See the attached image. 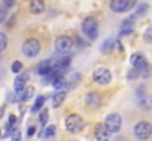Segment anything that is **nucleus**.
I'll list each match as a JSON object with an SVG mask.
<instances>
[{"instance_id":"obj_1","label":"nucleus","mask_w":152,"mask_h":141,"mask_svg":"<svg viewBox=\"0 0 152 141\" xmlns=\"http://www.w3.org/2000/svg\"><path fill=\"white\" fill-rule=\"evenodd\" d=\"M105 131L106 134H115L120 131L121 128V116L118 113H111L108 115V118L105 119Z\"/></svg>"},{"instance_id":"obj_2","label":"nucleus","mask_w":152,"mask_h":141,"mask_svg":"<svg viewBox=\"0 0 152 141\" xmlns=\"http://www.w3.org/2000/svg\"><path fill=\"white\" fill-rule=\"evenodd\" d=\"M81 30H83V33H84L86 37L95 40L98 37V21L95 18H92V16L90 18H86L83 21V24H81Z\"/></svg>"},{"instance_id":"obj_3","label":"nucleus","mask_w":152,"mask_h":141,"mask_svg":"<svg viewBox=\"0 0 152 141\" xmlns=\"http://www.w3.org/2000/svg\"><path fill=\"white\" fill-rule=\"evenodd\" d=\"M83 125H84L83 118H81L80 115H75V113L69 115V116L66 118V121H65V128H66V131L71 132V134L78 132V131L83 128Z\"/></svg>"},{"instance_id":"obj_4","label":"nucleus","mask_w":152,"mask_h":141,"mask_svg":"<svg viewBox=\"0 0 152 141\" xmlns=\"http://www.w3.org/2000/svg\"><path fill=\"white\" fill-rule=\"evenodd\" d=\"M22 53L27 57H36L40 53V43L36 38H28L24 44H22Z\"/></svg>"},{"instance_id":"obj_5","label":"nucleus","mask_w":152,"mask_h":141,"mask_svg":"<svg viewBox=\"0 0 152 141\" xmlns=\"http://www.w3.org/2000/svg\"><path fill=\"white\" fill-rule=\"evenodd\" d=\"M152 134V125L148 122H139L134 125V135L139 140H146Z\"/></svg>"},{"instance_id":"obj_6","label":"nucleus","mask_w":152,"mask_h":141,"mask_svg":"<svg viewBox=\"0 0 152 141\" xmlns=\"http://www.w3.org/2000/svg\"><path fill=\"white\" fill-rule=\"evenodd\" d=\"M93 81L96 84H101V85L109 84L111 82V72L106 68H96L93 72Z\"/></svg>"},{"instance_id":"obj_7","label":"nucleus","mask_w":152,"mask_h":141,"mask_svg":"<svg viewBox=\"0 0 152 141\" xmlns=\"http://www.w3.org/2000/svg\"><path fill=\"white\" fill-rule=\"evenodd\" d=\"M55 48H56L58 53L65 54V53H68V51L72 48V40H71L69 37H66V35L59 37V38L56 40V43H55Z\"/></svg>"},{"instance_id":"obj_8","label":"nucleus","mask_w":152,"mask_h":141,"mask_svg":"<svg viewBox=\"0 0 152 141\" xmlns=\"http://www.w3.org/2000/svg\"><path fill=\"white\" fill-rule=\"evenodd\" d=\"M130 6H132V0H111L109 3V9L115 13H123L129 10Z\"/></svg>"},{"instance_id":"obj_9","label":"nucleus","mask_w":152,"mask_h":141,"mask_svg":"<svg viewBox=\"0 0 152 141\" xmlns=\"http://www.w3.org/2000/svg\"><path fill=\"white\" fill-rule=\"evenodd\" d=\"M101 103H102V97L99 93L92 91V93H89L86 95V104H87L89 107H99Z\"/></svg>"},{"instance_id":"obj_10","label":"nucleus","mask_w":152,"mask_h":141,"mask_svg":"<svg viewBox=\"0 0 152 141\" xmlns=\"http://www.w3.org/2000/svg\"><path fill=\"white\" fill-rule=\"evenodd\" d=\"M130 62H132V65H133V68H136V69H142L148 62H146V59H145V56L142 54V53H134V54H132V57H130Z\"/></svg>"},{"instance_id":"obj_11","label":"nucleus","mask_w":152,"mask_h":141,"mask_svg":"<svg viewBox=\"0 0 152 141\" xmlns=\"http://www.w3.org/2000/svg\"><path fill=\"white\" fill-rule=\"evenodd\" d=\"M27 81H28V75H27V74H21V72H19V75L16 77L15 84H13V88H15L16 94L21 93V91L24 90V87L27 85Z\"/></svg>"},{"instance_id":"obj_12","label":"nucleus","mask_w":152,"mask_h":141,"mask_svg":"<svg viewBox=\"0 0 152 141\" xmlns=\"http://www.w3.org/2000/svg\"><path fill=\"white\" fill-rule=\"evenodd\" d=\"M115 44H117V40H114V38H106L101 47V51L103 54H109V53H112V51L115 50Z\"/></svg>"},{"instance_id":"obj_13","label":"nucleus","mask_w":152,"mask_h":141,"mask_svg":"<svg viewBox=\"0 0 152 141\" xmlns=\"http://www.w3.org/2000/svg\"><path fill=\"white\" fill-rule=\"evenodd\" d=\"M30 10H31L34 15L43 13V10H45V1H43V0H31V3H30Z\"/></svg>"},{"instance_id":"obj_14","label":"nucleus","mask_w":152,"mask_h":141,"mask_svg":"<svg viewBox=\"0 0 152 141\" xmlns=\"http://www.w3.org/2000/svg\"><path fill=\"white\" fill-rule=\"evenodd\" d=\"M52 66H53V62H50V60H46V62L40 63L39 68H37V74H39V75H43V77L48 75L52 71Z\"/></svg>"},{"instance_id":"obj_15","label":"nucleus","mask_w":152,"mask_h":141,"mask_svg":"<svg viewBox=\"0 0 152 141\" xmlns=\"http://www.w3.org/2000/svg\"><path fill=\"white\" fill-rule=\"evenodd\" d=\"M139 104H140L142 109H151L152 97L149 94H139Z\"/></svg>"},{"instance_id":"obj_16","label":"nucleus","mask_w":152,"mask_h":141,"mask_svg":"<svg viewBox=\"0 0 152 141\" xmlns=\"http://www.w3.org/2000/svg\"><path fill=\"white\" fill-rule=\"evenodd\" d=\"M33 93H34V87H24V90L21 93H18V100L27 101L28 98L33 97Z\"/></svg>"},{"instance_id":"obj_17","label":"nucleus","mask_w":152,"mask_h":141,"mask_svg":"<svg viewBox=\"0 0 152 141\" xmlns=\"http://www.w3.org/2000/svg\"><path fill=\"white\" fill-rule=\"evenodd\" d=\"M65 97H66V93H65V91H62V90L58 91V93L53 95V100H52V101H53V107H59V106L64 103Z\"/></svg>"},{"instance_id":"obj_18","label":"nucleus","mask_w":152,"mask_h":141,"mask_svg":"<svg viewBox=\"0 0 152 141\" xmlns=\"http://www.w3.org/2000/svg\"><path fill=\"white\" fill-rule=\"evenodd\" d=\"M55 132H56V127L55 125H49V127H46L43 129V132L40 134V137H43V138H52L55 135Z\"/></svg>"},{"instance_id":"obj_19","label":"nucleus","mask_w":152,"mask_h":141,"mask_svg":"<svg viewBox=\"0 0 152 141\" xmlns=\"http://www.w3.org/2000/svg\"><path fill=\"white\" fill-rule=\"evenodd\" d=\"M148 10H149V4H148V3H140V4L137 6V9H136L134 16H143Z\"/></svg>"},{"instance_id":"obj_20","label":"nucleus","mask_w":152,"mask_h":141,"mask_svg":"<svg viewBox=\"0 0 152 141\" xmlns=\"http://www.w3.org/2000/svg\"><path fill=\"white\" fill-rule=\"evenodd\" d=\"M45 101H46V98H45L43 95H40V97H37V100H36V103H34V106H33V109H31V112H37V110H40V109L43 107V104H45Z\"/></svg>"},{"instance_id":"obj_21","label":"nucleus","mask_w":152,"mask_h":141,"mask_svg":"<svg viewBox=\"0 0 152 141\" xmlns=\"http://www.w3.org/2000/svg\"><path fill=\"white\" fill-rule=\"evenodd\" d=\"M96 140H105L106 138V131H105V127L103 125H98L96 127Z\"/></svg>"},{"instance_id":"obj_22","label":"nucleus","mask_w":152,"mask_h":141,"mask_svg":"<svg viewBox=\"0 0 152 141\" xmlns=\"http://www.w3.org/2000/svg\"><path fill=\"white\" fill-rule=\"evenodd\" d=\"M10 69H12V72H13V74H19V72L22 71V63H21L19 60H15V62L12 63Z\"/></svg>"},{"instance_id":"obj_23","label":"nucleus","mask_w":152,"mask_h":141,"mask_svg":"<svg viewBox=\"0 0 152 141\" xmlns=\"http://www.w3.org/2000/svg\"><path fill=\"white\" fill-rule=\"evenodd\" d=\"M6 46H7V37H6L3 33H0V53L4 51Z\"/></svg>"},{"instance_id":"obj_24","label":"nucleus","mask_w":152,"mask_h":141,"mask_svg":"<svg viewBox=\"0 0 152 141\" xmlns=\"http://www.w3.org/2000/svg\"><path fill=\"white\" fill-rule=\"evenodd\" d=\"M39 121H40V124H42V125H45V124L48 122V109H43V112L40 113Z\"/></svg>"},{"instance_id":"obj_25","label":"nucleus","mask_w":152,"mask_h":141,"mask_svg":"<svg viewBox=\"0 0 152 141\" xmlns=\"http://www.w3.org/2000/svg\"><path fill=\"white\" fill-rule=\"evenodd\" d=\"M145 40L146 41H152V25H149L145 31Z\"/></svg>"},{"instance_id":"obj_26","label":"nucleus","mask_w":152,"mask_h":141,"mask_svg":"<svg viewBox=\"0 0 152 141\" xmlns=\"http://www.w3.org/2000/svg\"><path fill=\"white\" fill-rule=\"evenodd\" d=\"M4 18H6V9L3 6H0V24L4 21Z\"/></svg>"},{"instance_id":"obj_27","label":"nucleus","mask_w":152,"mask_h":141,"mask_svg":"<svg viewBox=\"0 0 152 141\" xmlns=\"http://www.w3.org/2000/svg\"><path fill=\"white\" fill-rule=\"evenodd\" d=\"M15 122H16V118H15L13 115H10V116H9V124H7V125H9V127H13Z\"/></svg>"},{"instance_id":"obj_28","label":"nucleus","mask_w":152,"mask_h":141,"mask_svg":"<svg viewBox=\"0 0 152 141\" xmlns=\"http://www.w3.org/2000/svg\"><path fill=\"white\" fill-rule=\"evenodd\" d=\"M13 132H15V134L12 135V140H19V138H21V132H19L18 129H13Z\"/></svg>"},{"instance_id":"obj_29","label":"nucleus","mask_w":152,"mask_h":141,"mask_svg":"<svg viewBox=\"0 0 152 141\" xmlns=\"http://www.w3.org/2000/svg\"><path fill=\"white\" fill-rule=\"evenodd\" d=\"M34 134H36V128H34V127H30V128H28V132H27V135H28V137H33Z\"/></svg>"},{"instance_id":"obj_30","label":"nucleus","mask_w":152,"mask_h":141,"mask_svg":"<svg viewBox=\"0 0 152 141\" xmlns=\"http://www.w3.org/2000/svg\"><path fill=\"white\" fill-rule=\"evenodd\" d=\"M3 1H4V4H6L7 7H9V6H12V4L15 3V0H3Z\"/></svg>"},{"instance_id":"obj_31","label":"nucleus","mask_w":152,"mask_h":141,"mask_svg":"<svg viewBox=\"0 0 152 141\" xmlns=\"http://www.w3.org/2000/svg\"><path fill=\"white\" fill-rule=\"evenodd\" d=\"M3 113H4V109H3V107H0V119H1V116H3Z\"/></svg>"},{"instance_id":"obj_32","label":"nucleus","mask_w":152,"mask_h":141,"mask_svg":"<svg viewBox=\"0 0 152 141\" xmlns=\"http://www.w3.org/2000/svg\"><path fill=\"white\" fill-rule=\"evenodd\" d=\"M0 137H1V135H0Z\"/></svg>"}]
</instances>
